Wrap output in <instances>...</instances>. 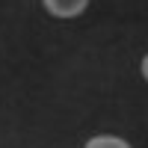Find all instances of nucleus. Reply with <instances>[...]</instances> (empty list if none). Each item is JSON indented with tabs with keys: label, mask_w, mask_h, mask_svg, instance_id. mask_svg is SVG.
<instances>
[{
	"label": "nucleus",
	"mask_w": 148,
	"mask_h": 148,
	"mask_svg": "<svg viewBox=\"0 0 148 148\" xmlns=\"http://www.w3.org/2000/svg\"><path fill=\"white\" fill-rule=\"evenodd\" d=\"M42 3L56 18H77L80 12L89 6V0H42Z\"/></svg>",
	"instance_id": "obj_1"
},
{
	"label": "nucleus",
	"mask_w": 148,
	"mask_h": 148,
	"mask_svg": "<svg viewBox=\"0 0 148 148\" xmlns=\"http://www.w3.org/2000/svg\"><path fill=\"white\" fill-rule=\"evenodd\" d=\"M86 148H130V142H125L121 136H92Z\"/></svg>",
	"instance_id": "obj_2"
}]
</instances>
